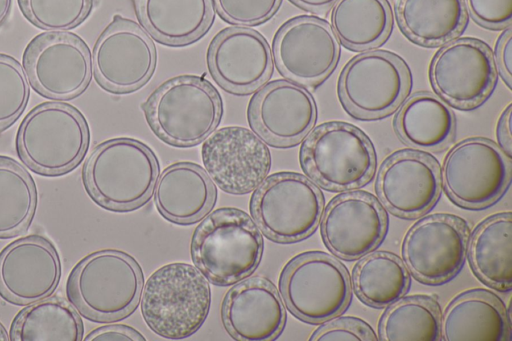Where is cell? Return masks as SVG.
I'll return each instance as SVG.
<instances>
[{
	"instance_id": "cell-11",
	"label": "cell",
	"mask_w": 512,
	"mask_h": 341,
	"mask_svg": "<svg viewBox=\"0 0 512 341\" xmlns=\"http://www.w3.org/2000/svg\"><path fill=\"white\" fill-rule=\"evenodd\" d=\"M23 68L40 95L68 100L83 93L90 83L91 53L74 33L45 32L35 36L25 48Z\"/></svg>"
},
{
	"instance_id": "cell-20",
	"label": "cell",
	"mask_w": 512,
	"mask_h": 341,
	"mask_svg": "<svg viewBox=\"0 0 512 341\" xmlns=\"http://www.w3.org/2000/svg\"><path fill=\"white\" fill-rule=\"evenodd\" d=\"M61 278V261L54 245L29 235L0 252V295L17 305H29L51 296Z\"/></svg>"
},
{
	"instance_id": "cell-33",
	"label": "cell",
	"mask_w": 512,
	"mask_h": 341,
	"mask_svg": "<svg viewBox=\"0 0 512 341\" xmlns=\"http://www.w3.org/2000/svg\"><path fill=\"white\" fill-rule=\"evenodd\" d=\"M442 312L438 301L428 295L399 298L385 310L378 324L382 341H439Z\"/></svg>"
},
{
	"instance_id": "cell-32",
	"label": "cell",
	"mask_w": 512,
	"mask_h": 341,
	"mask_svg": "<svg viewBox=\"0 0 512 341\" xmlns=\"http://www.w3.org/2000/svg\"><path fill=\"white\" fill-rule=\"evenodd\" d=\"M352 285L356 296L364 304L383 308L406 294L410 275L397 255L377 251L368 253L355 265Z\"/></svg>"
},
{
	"instance_id": "cell-31",
	"label": "cell",
	"mask_w": 512,
	"mask_h": 341,
	"mask_svg": "<svg viewBox=\"0 0 512 341\" xmlns=\"http://www.w3.org/2000/svg\"><path fill=\"white\" fill-rule=\"evenodd\" d=\"M83 323L66 301L52 297L29 304L14 318L12 341H80Z\"/></svg>"
},
{
	"instance_id": "cell-28",
	"label": "cell",
	"mask_w": 512,
	"mask_h": 341,
	"mask_svg": "<svg viewBox=\"0 0 512 341\" xmlns=\"http://www.w3.org/2000/svg\"><path fill=\"white\" fill-rule=\"evenodd\" d=\"M394 127L405 144L437 152L453 140L456 121L444 101L431 93L419 92L401 106Z\"/></svg>"
},
{
	"instance_id": "cell-22",
	"label": "cell",
	"mask_w": 512,
	"mask_h": 341,
	"mask_svg": "<svg viewBox=\"0 0 512 341\" xmlns=\"http://www.w3.org/2000/svg\"><path fill=\"white\" fill-rule=\"evenodd\" d=\"M208 65L215 80L226 90L249 93L272 73V57L265 38L244 27L227 28L217 34L208 51Z\"/></svg>"
},
{
	"instance_id": "cell-40",
	"label": "cell",
	"mask_w": 512,
	"mask_h": 341,
	"mask_svg": "<svg viewBox=\"0 0 512 341\" xmlns=\"http://www.w3.org/2000/svg\"><path fill=\"white\" fill-rule=\"evenodd\" d=\"M86 341L128 340L145 341V337L132 327L122 324H113L99 327L91 331Z\"/></svg>"
},
{
	"instance_id": "cell-19",
	"label": "cell",
	"mask_w": 512,
	"mask_h": 341,
	"mask_svg": "<svg viewBox=\"0 0 512 341\" xmlns=\"http://www.w3.org/2000/svg\"><path fill=\"white\" fill-rule=\"evenodd\" d=\"M202 161L215 183L230 194H245L265 179L271 165L268 147L250 130L224 127L202 146Z\"/></svg>"
},
{
	"instance_id": "cell-13",
	"label": "cell",
	"mask_w": 512,
	"mask_h": 341,
	"mask_svg": "<svg viewBox=\"0 0 512 341\" xmlns=\"http://www.w3.org/2000/svg\"><path fill=\"white\" fill-rule=\"evenodd\" d=\"M468 223L451 214H434L416 222L402 243L404 264L420 282L437 285L462 268L469 240Z\"/></svg>"
},
{
	"instance_id": "cell-41",
	"label": "cell",
	"mask_w": 512,
	"mask_h": 341,
	"mask_svg": "<svg viewBox=\"0 0 512 341\" xmlns=\"http://www.w3.org/2000/svg\"><path fill=\"white\" fill-rule=\"evenodd\" d=\"M496 61L503 80L509 88L512 81V31L508 27L500 36L496 47Z\"/></svg>"
},
{
	"instance_id": "cell-44",
	"label": "cell",
	"mask_w": 512,
	"mask_h": 341,
	"mask_svg": "<svg viewBox=\"0 0 512 341\" xmlns=\"http://www.w3.org/2000/svg\"><path fill=\"white\" fill-rule=\"evenodd\" d=\"M12 0H0V25L9 15Z\"/></svg>"
},
{
	"instance_id": "cell-15",
	"label": "cell",
	"mask_w": 512,
	"mask_h": 341,
	"mask_svg": "<svg viewBox=\"0 0 512 341\" xmlns=\"http://www.w3.org/2000/svg\"><path fill=\"white\" fill-rule=\"evenodd\" d=\"M430 81L437 94L460 109L481 104L495 83V63L490 48L474 38L449 42L434 56Z\"/></svg>"
},
{
	"instance_id": "cell-24",
	"label": "cell",
	"mask_w": 512,
	"mask_h": 341,
	"mask_svg": "<svg viewBox=\"0 0 512 341\" xmlns=\"http://www.w3.org/2000/svg\"><path fill=\"white\" fill-rule=\"evenodd\" d=\"M154 188V202L159 213L182 225L199 221L214 206L217 196L206 172L191 162L166 167Z\"/></svg>"
},
{
	"instance_id": "cell-6",
	"label": "cell",
	"mask_w": 512,
	"mask_h": 341,
	"mask_svg": "<svg viewBox=\"0 0 512 341\" xmlns=\"http://www.w3.org/2000/svg\"><path fill=\"white\" fill-rule=\"evenodd\" d=\"M211 291L206 277L187 263H170L147 280L141 311L149 328L168 339L193 335L204 323Z\"/></svg>"
},
{
	"instance_id": "cell-29",
	"label": "cell",
	"mask_w": 512,
	"mask_h": 341,
	"mask_svg": "<svg viewBox=\"0 0 512 341\" xmlns=\"http://www.w3.org/2000/svg\"><path fill=\"white\" fill-rule=\"evenodd\" d=\"M395 11L404 34L424 46L454 39L467 20L464 0H397Z\"/></svg>"
},
{
	"instance_id": "cell-14",
	"label": "cell",
	"mask_w": 512,
	"mask_h": 341,
	"mask_svg": "<svg viewBox=\"0 0 512 341\" xmlns=\"http://www.w3.org/2000/svg\"><path fill=\"white\" fill-rule=\"evenodd\" d=\"M92 59L98 84L108 91L125 93L150 79L156 65V50L135 22L115 16L97 39Z\"/></svg>"
},
{
	"instance_id": "cell-16",
	"label": "cell",
	"mask_w": 512,
	"mask_h": 341,
	"mask_svg": "<svg viewBox=\"0 0 512 341\" xmlns=\"http://www.w3.org/2000/svg\"><path fill=\"white\" fill-rule=\"evenodd\" d=\"M279 71L299 85L313 87L336 66L340 47L331 26L316 17L300 16L286 22L273 41Z\"/></svg>"
},
{
	"instance_id": "cell-17",
	"label": "cell",
	"mask_w": 512,
	"mask_h": 341,
	"mask_svg": "<svg viewBox=\"0 0 512 341\" xmlns=\"http://www.w3.org/2000/svg\"><path fill=\"white\" fill-rule=\"evenodd\" d=\"M387 226V214L375 196L350 191L334 197L323 210L321 237L332 254L355 260L382 242Z\"/></svg>"
},
{
	"instance_id": "cell-25",
	"label": "cell",
	"mask_w": 512,
	"mask_h": 341,
	"mask_svg": "<svg viewBox=\"0 0 512 341\" xmlns=\"http://www.w3.org/2000/svg\"><path fill=\"white\" fill-rule=\"evenodd\" d=\"M441 331L446 341H508L511 336L505 305L484 289L456 296L442 315Z\"/></svg>"
},
{
	"instance_id": "cell-5",
	"label": "cell",
	"mask_w": 512,
	"mask_h": 341,
	"mask_svg": "<svg viewBox=\"0 0 512 341\" xmlns=\"http://www.w3.org/2000/svg\"><path fill=\"white\" fill-rule=\"evenodd\" d=\"M147 122L164 142L191 147L218 126L222 102L217 90L196 76H179L162 84L143 104Z\"/></svg>"
},
{
	"instance_id": "cell-43",
	"label": "cell",
	"mask_w": 512,
	"mask_h": 341,
	"mask_svg": "<svg viewBox=\"0 0 512 341\" xmlns=\"http://www.w3.org/2000/svg\"><path fill=\"white\" fill-rule=\"evenodd\" d=\"M297 6L311 12L321 13L330 9L337 0H291Z\"/></svg>"
},
{
	"instance_id": "cell-26",
	"label": "cell",
	"mask_w": 512,
	"mask_h": 341,
	"mask_svg": "<svg viewBox=\"0 0 512 341\" xmlns=\"http://www.w3.org/2000/svg\"><path fill=\"white\" fill-rule=\"evenodd\" d=\"M137 10L155 39L174 46L200 38L214 19L213 0H137Z\"/></svg>"
},
{
	"instance_id": "cell-38",
	"label": "cell",
	"mask_w": 512,
	"mask_h": 341,
	"mask_svg": "<svg viewBox=\"0 0 512 341\" xmlns=\"http://www.w3.org/2000/svg\"><path fill=\"white\" fill-rule=\"evenodd\" d=\"M309 340L376 341L378 340V336L373 328L362 319L355 317H343L325 322L311 334Z\"/></svg>"
},
{
	"instance_id": "cell-1",
	"label": "cell",
	"mask_w": 512,
	"mask_h": 341,
	"mask_svg": "<svg viewBox=\"0 0 512 341\" xmlns=\"http://www.w3.org/2000/svg\"><path fill=\"white\" fill-rule=\"evenodd\" d=\"M159 176V163L144 143L114 138L99 144L83 167V182L101 207L130 211L149 200Z\"/></svg>"
},
{
	"instance_id": "cell-42",
	"label": "cell",
	"mask_w": 512,
	"mask_h": 341,
	"mask_svg": "<svg viewBox=\"0 0 512 341\" xmlns=\"http://www.w3.org/2000/svg\"><path fill=\"white\" fill-rule=\"evenodd\" d=\"M511 114L512 105L509 104L501 114L496 128L498 146L509 158H511L512 147Z\"/></svg>"
},
{
	"instance_id": "cell-34",
	"label": "cell",
	"mask_w": 512,
	"mask_h": 341,
	"mask_svg": "<svg viewBox=\"0 0 512 341\" xmlns=\"http://www.w3.org/2000/svg\"><path fill=\"white\" fill-rule=\"evenodd\" d=\"M36 205L37 189L29 172L13 158L0 155V238L26 230Z\"/></svg>"
},
{
	"instance_id": "cell-4",
	"label": "cell",
	"mask_w": 512,
	"mask_h": 341,
	"mask_svg": "<svg viewBox=\"0 0 512 341\" xmlns=\"http://www.w3.org/2000/svg\"><path fill=\"white\" fill-rule=\"evenodd\" d=\"M89 139V127L78 109L62 102H44L30 110L19 125L16 150L34 172L59 176L82 161Z\"/></svg>"
},
{
	"instance_id": "cell-10",
	"label": "cell",
	"mask_w": 512,
	"mask_h": 341,
	"mask_svg": "<svg viewBox=\"0 0 512 341\" xmlns=\"http://www.w3.org/2000/svg\"><path fill=\"white\" fill-rule=\"evenodd\" d=\"M511 170V158L496 143L474 137L457 143L448 152L441 181L453 203L467 209H482L504 194Z\"/></svg>"
},
{
	"instance_id": "cell-30",
	"label": "cell",
	"mask_w": 512,
	"mask_h": 341,
	"mask_svg": "<svg viewBox=\"0 0 512 341\" xmlns=\"http://www.w3.org/2000/svg\"><path fill=\"white\" fill-rule=\"evenodd\" d=\"M332 30L346 48L360 51L384 42L392 28L387 0H337L331 12Z\"/></svg>"
},
{
	"instance_id": "cell-12",
	"label": "cell",
	"mask_w": 512,
	"mask_h": 341,
	"mask_svg": "<svg viewBox=\"0 0 512 341\" xmlns=\"http://www.w3.org/2000/svg\"><path fill=\"white\" fill-rule=\"evenodd\" d=\"M410 86L409 71L396 55L369 51L352 58L342 70L338 89L345 108L355 117L376 119L394 111Z\"/></svg>"
},
{
	"instance_id": "cell-9",
	"label": "cell",
	"mask_w": 512,
	"mask_h": 341,
	"mask_svg": "<svg viewBox=\"0 0 512 341\" xmlns=\"http://www.w3.org/2000/svg\"><path fill=\"white\" fill-rule=\"evenodd\" d=\"M279 289L289 311L314 324L341 314L352 293L347 269L336 258L320 251L292 258L281 272Z\"/></svg>"
},
{
	"instance_id": "cell-3",
	"label": "cell",
	"mask_w": 512,
	"mask_h": 341,
	"mask_svg": "<svg viewBox=\"0 0 512 341\" xmlns=\"http://www.w3.org/2000/svg\"><path fill=\"white\" fill-rule=\"evenodd\" d=\"M263 252L259 227L243 210L223 207L195 229L191 256L198 270L213 284L229 286L257 268Z\"/></svg>"
},
{
	"instance_id": "cell-18",
	"label": "cell",
	"mask_w": 512,
	"mask_h": 341,
	"mask_svg": "<svg viewBox=\"0 0 512 341\" xmlns=\"http://www.w3.org/2000/svg\"><path fill=\"white\" fill-rule=\"evenodd\" d=\"M441 185L440 167L435 158L418 151L402 150L382 163L376 191L392 214L416 218L436 204Z\"/></svg>"
},
{
	"instance_id": "cell-8",
	"label": "cell",
	"mask_w": 512,
	"mask_h": 341,
	"mask_svg": "<svg viewBox=\"0 0 512 341\" xmlns=\"http://www.w3.org/2000/svg\"><path fill=\"white\" fill-rule=\"evenodd\" d=\"M324 210L320 189L305 176L278 172L263 180L250 200V212L263 234L280 243L305 239Z\"/></svg>"
},
{
	"instance_id": "cell-35",
	"label": "cell",
	"mask_w": 512,
	"mask_h": 341,
	"mask_svg": "<svg viewBox=\"0 0 512 341\" xmlns=\"http://www.w3.org/2000/svg\"><path fill=\"white\" fill-rule=\"evenodd\" d=\"M25 18L48 32H64L80 25L93 0H17Z\"/></svg>"
},
{
	"instance_id": "cell-7",
	"label": "cell",
	"mask_w": 512,
	"mask_h": 341,
	"mask_svg": "<svg viewBox=\"0 0 512 341\" xmlns=\"http://www.w3.org/2000/svg\"><path fill=\"white\" fill-rule=\"evenodd\" d=\"M300 164L313 182L329 191H349L367 184L376 168L368 137L344 122L316 127L300 148Z\"/></svg>"
},
{
	"instance_id": "cell-36",
	"label": "cell",
	"mask_w": 512,
	"mask_h": 341,
	"mask_svg": "<svg viewBox=\"0 0 512 341\" xmlns=\"http://www.w3.org/2000/svg\"><path fill=\"white\" fill-rule=\"evenodd\" d=\"M29 97V81L24 68L12 56L0 53V132L19 119Z\"/></svg>"
},
{
	"instance_id": "cell-27",
	"label": "cell",
	"mask_w": 512,
	"mask_h": 341,
	"mask_svg": "<svg viewBox=\"0 0 512 341\" xmlns=\"http://www.w3.org/2000/svg\"><path fill=\"white\" fill-rule=\"evenodd\" d=\"M511 254V212L494 214L477 225L469 241L468 256L471 268L483 283L502 292L512 288Z\"/></svg>"
},
{
	"instance_id": "cell-23",
	"label": "cell",
	"mask_w": 512,
	"mask_h": 341,
	"mask_svg": "<svg viewBox=\"0 0 512 341\" xmlns=\"http://www.w3.org/2000/svg\"><path fill=\"white\" fill-rule=\"evenodd\" d=\"M221 318L233 339L268 341L282 332L286 313L274 284L256 276L236 284L226 293Z\"/></svg>"
},
{
	"instance_id": "cell-39",
	"label": "cell",
	"mask_w": 512,
	"mask_h": 341,
	"mask_svg": "<svg viewBox=\"0 0 512 341\" xmlns=\"http://www.w3.org/2000/svg\"><path fill=\"white\" fill-rule=\"evenodd\" d=\"M466 6L473 19L490 29L510 25L512 0H466Z\"/></svg>"
},
{
	"instance_id": "cell-45",
	"label": "cell",
	"mask_w": 512,
	"mask_h": 341,
	"mask_svg": "<svg viewBox=\"0 0 512 341\" xmlns=\"http://www.w3.org/2000/svg\"><path fill=\"white\" fill-rule=\"evenodd\" d=\"M10 340L9 335L4 328V326L0 323V341H7Z\"/></svg>"
},
{
	"instance_id": "cell-2",
	"label": "cell",
	"mask_w": 512,
	"mask_h": 341,
	"mask_svg": "<svg viewBox=\"0 0 512 341\" xmlns=\"http://www.w3.org/2000/svg\"><path fill=\"white\" fill-rule=\"evenodd\" d=\"M144 277L127 253L101 250L83 258L71 271L66 292L80 313L97 322L120 320L137 307Z\"/></svg>"
},
{
	"instance_id": "cell-21",
	"label": "cell",
	"mask_w": 512,
	"mask_h": 341,
	"mask_svg": "<svg viewBox=\"0 0 512 341\" xmlns=\"http://www.w3.org/2000/svg\"><path fill=\"white\" fill-rule=\"evenodd\" d=\"M317 117L312 95L298 84L278 80L263 87L251 100L248 118L263 140L277 147L300 142Z\"/></svg>"
},
{
	"instance_id": "cell-37",
	"label": "cell",
	"mask_w": 512,
	"mask_h": 341,
	"mask_svg": "<svg viewBox=\"0 0 512 341\" xmlns=\"http://www.w3.org/2000/svg\"><path fill=\"white\" fill-rule=\"evenodd\" d=\"M282 0H213L219 16L236 26H255L270 19Z\"/></svg>"
}]
</instances>
